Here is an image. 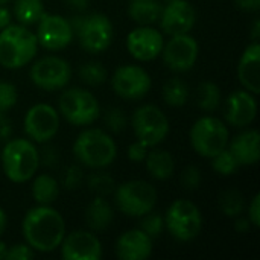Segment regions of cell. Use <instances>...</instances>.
Instances as JSON below:
<instances>
[{"label":"cell","instance_id":"1","mask_svg":"<svg viewBox=\"0 0 260 260\" xmlns=\"http://www.w3.org/2000/svg\"><path fill=\"white\" fill-rule=\"evenodd\" d=\"M21 232L34 251L52 253L59 248L66 236V222L58 210L38 204L24 215Z\"/></svg>","mask_w":260,"mask_h":260},{"label":"cell","instance_id":"2","mask_svg":"<svg viewBox=\"0 0 260 260\" xmlns=\"http://www.w3.org/2000/svg\"><path fill=\"white\" fill-rule=\"evenodd\" d=\"M38 52L37 35L23 24H8L0 30V66L9 70L27 66Z\"/></svg>","mask_w":260,"mask_h":260},{"label":"cell","instance_id":"3","mask_svg":"<svg viewBox=\"0 0 260 260\" xmlns=\"http://www.w3.org/2000/svg\"><path fill=\"white\" fill-rule=\"evenodd\" d=\"M72 151L78 163L91 169L108 168L117 157V145L114 139L99 128L82 131L76 137Z\"/></svg>","mask_w":260,"mask_h":260},{"label":"cell","instance_id":"4","mask_svg":"<svg viewBox=\"0 0 260 260\" xmlns=\"http://www.w3.org/2000/svg\"><path fill=\"white\" fill-rule=\"evenodd\" d=\"M0 163L9 181L27 183L40 168V151L27 139L8 140L0 151Z\"/></svg>","mask_w":260,"mask_h":260},{"label":"cell","instance_id":"5","mask_svg":"<svg viewBox=\"0 0 260 260\" xmlns=\"http://www.w3.org/2000/svg\"><path fill=\"white\" fill-rule=\"evenodd\" d=\"M73 34L78 35L79 44L84 50L90 53H101L110 47L114 29L111 20L101 12L88 15H75L69 20Z\"/></svg>","mask_w":260,"mask_h":260},{"label":"cell","instance_id":"6","mask_svg":"<svg viewBox=\"0 0 260 260\" xmlns=\"http://www.w3.org/2000/svg\"><path fill=\"white\" fill-rule=\"evenodd\" d=\"M165 227L169 235L180 242L197 239L203 229V215L198 206L189 200H175L165 215Z\"/></svg>","mask_w":260,"mask_h":260},{"label":"cell","instance_id":"7","mask_svg":"<svg viewBox=\"0 0 260 260\" xmlns=\"http://www.w3.org/2000/svg\"><path fill=\"white\" fill-rule=\"evenodd\" d=\"M117 209L131 218H142L154 210L157 204L155 187L143 180H131L114 189Z\"/></svg>","mask_w":260,"mask_h":260},{"label":"cell","instance_id":"8","mask_svg":"<svg viewBox=\"0 0 260 260\" xmlns=\"http://www.w3.org/2000/svg\"><path fill=\"white\" fill-rule=\"evenodd\" d=\"M58 108L61 116L75 126H88L101 116V105L94 94L79 87L62 91Z\"/></svg>","mask_w":260,"mask_h":260},{"label":"cell","instance_id":"9","mask_svg":"<svg viewBox=\"0 0 260 260\" xmlns=\"http://www.w3.org/2000/svg\"><path fill=\"white\" fill-rule=\"evenodd\" d=\"M229 129L225 123L212 116L200 117L190 129V143L195 152L204 158H212L229 145Z\"/></svg>","mask_w":260,"mask_h":260},{"label":"cell","instance_id":"10","mask_svg":"<svg viewBox=\"0 0 260 260\" xmlns=\"http://www.w3.org/2000/svg\"><path fill=\"white\" fill-rule=\"evenodd\" d=\"M131 126L136 139L143 142L148 148H155L169 134V120L166 114L152 104L142 105L134 111Z\"/></svg>","mask_w":260,"mask_h":260},{"label":"cell","instance_id":"11","mask_svg":"<svg viewBox=\"0 0 260 260\" xmlns=\"http://www.w3.org/2000/svg\"><path fill=\"white\" fill-rule=\"evenodd\" d=\"M29 76L38 88L55 91L69 84L72 78V69L64 58L50 55L35 61L30 67Z\"/></svg>","mask_w":260,"mask_h":260},{"label":"cell","instance_id":"12","mask_svg":"<svg viewBox=\"0 0 260 260\" xmlns=\"http://www.w3.org/2000/svg\"><path fill=\"white\" fill-rule=\"evenodd\" d=\"M111 87L122 99L139 101L149 93L152 79L143 67L137 64H125L114 70L111 76Z\"/></svg>","mask_w":260,"mask_h":260},{"label":"cell","instance_id":"13","mask_svg":"<svg viewBox=\"0 0 260 260\" xmlns=\"http://www.w3.org/2000/svg\"><path fill=\"white\" fill-rule=\"evenodd\" d=\"M23 126L30 140L37 143H47L59 129V114L49 104H37L27 110Z\"/></svg>","mask_w":260,"mask_h":260},{"label":"cell","instance_id":"14","mask_svg":"<svg viewBox=\"0 0 260 260\" xmlns=\"http://www.w3.org/2000/svg\"><path fill=\"white\" fill-rule=\"evenodd\" d=\"M161 53L168 69L183 73L195 66L200 53V46L190 34L172 35L171 40L163 44Z\"/></svg>","mask_w":260,"mask_h":260},{"label":"cell","instance_id":"15","mask_svg":"<svg viewBox=\"0 0 260 260\" xmlns=\"http://www.w3.org/2000/svg\"><path fill=\"white\" fill-rule=\"evenodd\" d=\"M37 24L38 27L35 35L38 40V46L44 47L46 50H62L72 43L75 37L69 20H66L59 14L44 12Z\"/></svg>","mask_w":260,"mask_h":260},{"label":"cell","instance_id":"16","mask_svg":"<svg viewBox=\"0 0 260 260\" xmlns=\"http://www.w3.org/2000/svg\"><path fill=\"white\" fill-rule=\"evenodd\" d=\"M158 23L163 34L171 37L189 34L197 23V11L189 0H172L163 6Z\"/></svg>","mask_w":260,"mask_h":260},{"label":"cell","instance_id":"17","mask_svg":"<svg viewBox=\"0 0 260 260\" xmlns=\"http://www.w3.org/2000/svg\"><path fill=\"white\" fill-rule=\"evenodd\" d=\"M163 34L151 26H139L126 37V49L133 58L146 62L155 59L163 50Z\"/></svg>","mask_w":260,"mask_h":260},{"label":"cell","instance_id":"18","mask_svg":"<svg viewBox=\"0 0 260 260\" xmlns=\"http://www.w3.org/2000/svg\"><path fill=\"white\" fill-rule=\"evenodd\" d=\"M64 260H99L102 257V244L96 235L87 230H75L64 236L61 245Z\"/></svg>","mask_w":260,"mask_h":260},{"label":"cell","instance_id":"19","mask_svg":"<svg viewBox=\"0 0 260 260\" xmlns=\"http://www.w3.org/2000/svg\"><path fill=\"white\" fill-rule=\"evenodd\" d=\"M257 116L256 94L244 90L233 91L225 102V120L235 128H245Z\"/></svg>","mask_w":260,"mask_h":260},{"label":"cell","instance_id":"20","mask_svg":"<svg viewBox=\"0 0 260 260\" xmlns=\"http://www.w3.org/2000/svg\"><path fill=\"white\" fill-rule=\"evenodd\" d=\"M116 254L120 260H146L152 254V238L142 229L128 230L119 236Z\"/></svg>","mask_w":260,"mask_h":260},{"label":"cell","instance_id":"21","mask_svg":"<svg viewBox=\"0 0 260 260\" xmlns=\"http://www.w3.org/2000/svg\"><path fill=\"white\" fill-rule=\"evenodd\" d=\"M238 78L241 85L253 93H260V46L259 41H253L242 53L238 64Z\"/></svg>","mask_w":260,"mask_h":260},{"label":"cell","instance_id":"22","mask_svg":"<svg viewBox=\"0 0 260 260\" xmlns=\"http://www.w3.org/2000/svg\"><path fill=\"white\" fill-rule=\"evenodd\" d=\"M259 131H244L229 142L227 149L233 154L239 166H253L259 161Z\"/></svg>","mask_w":260,"mask_h":260},{"label":"cell","instance_id":"23","mask_svg":"<svg viewBox=\"0 0 260 260\" xmlns=\"http://www.w3.org/2000/svg\"><path fill=\"white\" fill-rule=\"evenodd\" d=\"M114 219V210L104 197H96L85 209V222L93 232L107 230Z\"/></svg>","mask_w":260,"mask_h":260},{"label":"cell","instance_id":"24","mask_svg":"<svg viewBox=\"0 0 260 260\" xmlns=\"http://www.w3.org/2000/svg\"><path fill=\"white\" fill-rule=\"evenodd\" d=\"M146 171L149 175L158 181H166L174 175L175 171V160L171 152L163 149H154L148 151V155L145 158Z\"/></svg>","mask_w":260,"mask_h":260},{"label":"cell","instance_id":"25","mask_svg":"<svg viewBox=\"0 0 260 260\" xmlns=\"http://www.w3.org/2000/svg\"><path fill=\"white\" fill-rule=\"evenodd\" d=\"M163 11L160 0H131L128 5V15L139 26H151L158 21Z\"/></svg>","mask_w":260,"mask_h":260},{"label":"cell","instance_id":"26","mask_svg":"<svg viewBox=\"0 0 260 260\" xmlns=\"http://www.w3.org/2000/svg\"><path fill=\"white\" fill-rule=\"evenodd\" d=\"M32 197H34L37 204L50 206L59 197V184H58V181L49 174L37 175L34 183H32Z\"/></svg>","mask_w":260,"mask_h":260},{"label":"cell","instance_id":"27","mask_svg":"<svg viewBox=\"0 0 260 260\" xmlns=\"http://www.w3.org/2000/svg\"><path fill=\"white\" fill-rule=\"evenodd\" d=\"M43 0H15L14 2V15L23 26H30L38 23L44 14Z\"/></svg>","mask_w":260,"mask_h":260},{"label":"cell","instance_id":"28","mask_svg":"<svg viewBox=\"0 0 260 260\" xmlns=\"http://www.w3.org/2000/svg\"><path fill=\"white\" fill-rule=\"evenodd\" d=\"M161 96L169 107H183L189 99V85L180 78H171L165 82Z\"/></svg>","mask_w":260,"mask_h":260},{"label":"cell","instance_id":"29","mask_svg":"<svg viewBox=\"0 0 260 260\" xmlns=\"http://www.w3.org/2000/svg\"><path fill=\"white\" fill-rule=\"evenodd\" d=\"M222 101V93L218 84L212 81H204L198 85L197 91V104L203 111L212 113L215 111Z\"/></svg>","mask_w":260,"mask_h":260},{"label":"cell","instance_id":"30","mask_svg":"<svg viewBox=\"0 0 260 260\" xmlns=\"http://www.w3.org/2000/svg\"><path fill=\"white\" fill-rule=\"evenodd\" d=\"M79 78L84 84L90 85V87H98L101 84H104L108 78L107 69L96 61H90V62H84L79 67Z\"/></svg>","mask_w":260,"mask_h":260},{"label":"cell","instance_id":"31","mask_svg":"<svg viewBox=\"0 0 260 260\" xmlns=\"http://www.w3.org/2000/svg\"><path fill=\"white\" fill-rule=\"evenodd\" d=\"M219 207L229 218H238L245 209V200L239 190H227L219 198Z\"/></svg>","mask_w":260,"mask_h":260},{"label":"cell","instance_id":"32","mask_svg":"<svg viewBox=\"0 0 260 260\" xmlns=\"http://www.w3.org/2000/svg\"><path fill=\"white\" fill-rule=\"evenodd\" d=\"M87 186L91 192H94L99 197H107L114 192L116 189V181L110 174L105 172H93L88 180Z\"/></svg>","mask_w":260,"mask_h":260},{"label":"cell","instance_id":"33","mask_svg":"<svg viewBox=\"0 0 260 260\" xmlns=\"http://www.w3.org/2000/svg\"><path fill=\"white\" fill-rule=\"evenodd\" d=\"M212 166L218 174H221L224 177L233 175L241 168L239 163L236 161V158L233 157V154L227 148L222 149L221 152H218L215 157H212Z\"/></svg>","mask_w":260,"mask_h":260},{"label":"cell","instance_id":"34","mask_svg":"<svg viewBox=\"0 0 260 260\" xmlns=\"http://www.w3.org/2000/svg\"><path fill=\"white\" fill-rule=\"evenodd\" d=\"M142 224H140V229L152 239L158 238L165 229V219L161 215L158 213H154V212H149L146 215L142 216Z\"/></svg>","mask_w":260,"mask_h":260},{"label":"cell","instance_id":"35","mask_svg":"<svg viewBox=\"0 0 260 260\" xmlns=\"http://www.w3.org/2000/svg\"><path fill=\"white\" fill-rule=\"evenodd\" d=\"M18 93L14 84L0 81V116H6V113L17 104Z\"/></svg>","mask_w":260,"mask_h":260},{"label":"cell","instance_id":"36","mask_svg":"<svg viewBox=\"0 0 260 260\" xmlns=\"http://www.w3.org/2000/svg\"><path fill=\"white\" fill-rule=\"evenodd\" d=\"M126 123H128V119L122 108L114 107L105 113V125L111 133H114V134L122 133L126 128Z\"/></svg>","mask_w":260,"mask_h":260},{"label":"cell","instance_id":"37","mask_svg":"<svg viewBox=\"0 0 260 260\" xmlns=\"http://www.w3.org/2000/svg\"><path fill=\"white\" fill-rule=\"evenodd\" d=\"M84 181V172L79 165H70L62 175V187L66 190H76Z\"/></svg>","mask_w":260,"mask_h":260},{"label":"cell","instance_id":"38","mask_svg":"<svg viewBox=\"0 0 260 260\" xmlns=\"http://www.w3.org/2000/svg\"><path fill=\"white\" fill-rule=\"evenodd\" d=\"M201 171L200 168H197L195 165H189L187 168H184L183 174H181V186L186 190H197L201 184Z\"/></svg>","mask_w":260,"mask_h":260},{"label":"cell","instance_id":"39","mask_svg":"<svg viewBox=\"0 0 260 260\" xmlns=\"http://www.w3.org/2000/svg\"><path fill=\"white\" fill-rule=\"evenodd\" d=\"M35 251L27 244H17L6 250L5 259L6 260H29L34 259Z\"/></svg>","mask_w":260,"mask_h":260},{"label":"cell","instance_id":"40","mask_svg":"<svg viewBox=\"0 0 260 260\" xmlns=\"http://www.w3.org/2000/svg\"><path fill=\"white\" fill-rule=\"evenodd\" d=\"M146 155H148V146L143 142L136 140V142H133L129 145V148H128V158L131 161L142 163V161H145Z\"/></svg>","mask_w":260,"mask_h":260},{"label":"cell","instance_id":"41","mask_svg":"<svg viewBox=\"0 0 260 260\" xmlns=\"http://www.w3.org/2000/svg\"><path fill=\"white\" fill-rule=\"evenodd\" d=\"M59 161V154L56 151V148L53 146H46L43 149V152H40V163H43L44 166H56V163Z\"/></svg>","mask_w":260,"mask_h":260},{"label":"cell","instance_id":"42","mask_svg":"<svg viewBox=\"0 0 260 260\" xmlns=\"http://www.w3.org/2000/svg\"><path fill=\"white\" fill-rule=\"evenodd\" d=\"M248 219L251 222L253 227H259L260 225V195H254V198L251 200L250 206H248Z\"/></svg>","mask_w":260,"mask_h":260},{"label":"cell","instance_id":"43","mask_svg":"<svg viewBox=\"0 0 260 260\" xmlns=\"http://www.w3.org/2000/svg\"><path fill=\"white\" fill-rule=\"evenodd\" d=\"M236 6L247 12H256L260 9V0H235Z\"/></svg>","mask_w":260,"mask_h":260},{"label":"cell","instance_id":"44","mask_svg":"<svg viewBox=\"0 0 260 260\" xmlns=\"http://www.w3.org/2000/svg\"><path fill=\"white\" fill-rule=\"evenodd\" d=\"M12 134V125L6 116H0V139L8 140Z\"/></svg>","mask_w":260,"mask_h":260},{"label":"cell","instance_id":"45","mask_svg":"<svg viewBox=\"0 0 260 260\" xmlns=\"http://www.w3.org/2000/svg\"><path fill=\"white\" fill-rule=\"evenodd\" d=\"M64 2L76 12H84L88 8V3H90V0H64Z\"/></svg>","mask_w":260,"mask_h":260},{"label":"cell","instance_id":"46","mask_svg":"<svg viewBox=\"0 0 260 260\" xmlns=\"http://www.w3.org/2000/svg\"><path fill=\"white\" fill-rule=\"evenodd\" d=\"M251 222H250V219L248 218H239V219H236V222H235V230L236 232H239V233H247V232H250L251 230Z\"/></svg>","mask_w":260,"mask_h":260},{"label":"cell","instance_id":"47","mask_svg":"<svg viewBox=\"0 0 260 260\" xmlns=\"http://www.w3.org/2000/svg\"><path fill=\"white\" fill-rule=\"evenodd\" d=\"M8 24H11V12L3 5H0V30L5 29Z\"/></svg>","mask_w":260,"mask_h":260},{"label":"cell","instance_id":"48","mask_svg":"<svg viewBox=\"0 0 260 260\" xmlns=\"http://www.w3.org/2000/svg\"><path fill=\"white\" fill-rule=\"evenodd\" d=\"M251 38H253V41H259V38H260L259 18H257V20H254V23H253V29H251Z\"/></svg>","mask_w":260,"mask_h":260},{"label":"cell","instance_id":"49","mask_svg":"<svg viewBox=\"0 0 260 260\" xmlns=\"http://www.w3.org/2000/svg\"><path fill=\"white\" fill-rule=\"evenodd\" d=\"M6 213H5V210L0 207V236H2V233L5 232V229H6Z\"/></svg>","mask_w":260,"mask_h":260},{"label":"cell","instance_id":"50","mask_svg":"<svg viewBox=\"0 0 260 260\" xmlns=\"http://www.w3.org/2000/svg\"><path fill=\"white\" fill-rule=\"evenodd\" d=\"M6 250H8V247H6V244L0 241V260L5 259V254H6Z\"/></svg>","mask_w":260,"mask_h":260},{"label":"cell","instance_id":"51","mask_svg":"<svg viewBox=\"0 0 260 260\" xmlns=\"http://www.w3.org/2000/svg\"><path fill=\"white\" fill-rule=\"evenodd\" d=\"M8 2H9V0H0V5H6Z\"/></svg>","mask_w":260,"mask_h":260},{"label":"cell","instance_id":"52","mask_svg":"<svg viewBox=\"0 0 260 260\" xmlns=\"http://www.w3.org/2000/svg\"><path fill=\"white\" fill-rule=\"evenodd\" d=\"M165 2H166V3H168V2H172V0H165Z\"/></svg>","mask_w":260,"mask_h":260}]
</instances>
